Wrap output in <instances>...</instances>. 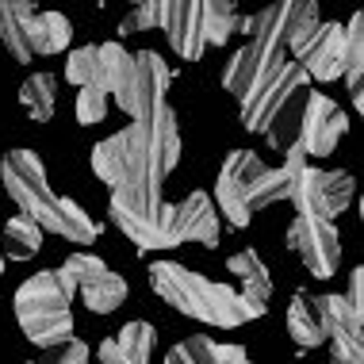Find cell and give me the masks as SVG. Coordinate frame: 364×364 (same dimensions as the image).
I'll return each mask as SVG.
<instances>
[{
  "label": "cell",
  "instance_id": "52a82bcc",
  "mask_svg": "<svg viewBox=\"0 0 364 364\" xmlns=\"http://www.w3.org/2000/svg\"><path fill=\"white\" fill-rule=\"evenodd\" d=\"M73 280L62 269H43L16 288V322L38 353L73 341Z\"/></svg>",
  "mask_w": 364,
  "mask_h": 364
},
{
  "label": "cell",
  "instance_id": "ac0fdd59",
  "mask_svg": "<svg viewBox=\"0 0 364 364\" xmlns=\"http://www.w3.org/2000/svg\"><path fill=\"white\" fill-rule=\"evenodd\" d=\"M0 43L19 65L38 58V8L27 0H4L0 4Z\"/></svg>",
  "mask_w": 364,
  "mask_h": 364
},
{
  "label": "cell",
  "instance_id": "3957f363",
  "mask_svg": "<svg viewBox=\"0 0 364 364\" xmlns=\"http://www.w3.org/2000/svg\"><path fill=\"white\" fill-rule=\"evenodd\" d=\"M0 181H4V192L12 196L19 215L35 219L43 230H50L65 242H77V245H92L100 238V226L88 219L85 208H77L70 196H58L50 188L46 165L35 150H27V146L8 150L4 161H0Z\"/></svg>",
  "mask_w": 364,
  "mask_h": 364
},
{
  "label": "cell",
  "instance_id": "9c48e42d",
  "mask_svg": "<svg viewBox=\"0 0 364 364\" xmlns=\"http://www.w3.org/2000/svg\"><path fill=\"white\" fill-rule=\"evenodd\" d=\"M318 23V4L314 0H280V4H269L264 12L253 16H238V31L245 35V43H269L280 46V50H295L303 35L314 31Z\"/></svg>",
  "mask_w": 364,
  "mask_h": 364
},
{
  "label": "cell",
  "instance_id": "d4e9b609",
  "mask_svg": "<svg viewBox=\"0 0 364 364\" xmlns=\"http://www.w3.org/2000/svg\"><path fill=\"white\" fill-rule=\"evenodd\" d=\"M364 16L360 12H353L349 16V23H346V85H349V96H353V107L360 112V104H364V92H360V85H364Z\"/></svg>",
  "mask_w": 364,
  "mask_h": 364
},
{
  "label": "cell",
  "instance_id": "4316f807",
  "mask_svg": "<svg viewBox=\"0 0 364 364\" xmlns=\"http://www.w3.org/2000/svg\"><path fill=\"white\" fill-rule=\"evenodd\" d=\"M73 43V23L62 12H38V58L70 54Z\"/></svg>",
  "mask_w": 364,
  "mask_h": 364
},
{
  "label": "cell",
  "instance_id": "4fadbf2b",
  "mask_svg": "<svg viewBox=\"0 0 364 364\" xmlns=\"http://www.w3.org/2000/svg\"><path fill=\"white\" fill-rule=\"evenodd\" d=\"M322 314H326L330 364H360L364 360V314L349 307L346 295H322Z\"/></svg>",
  "mask_w": 364,
  "mask_h": 364
},
{
  "label": "cell",
  "instance_id": "30bf717a",
  "mask_svg": "<svg viewBox=\"0 0 364 364\" xmlns=\"http://www.w3.org/2000/svg\"><path fill=\"white\" fill-rule=\"evenodd\" d=\"M65 277L73 280V291H81L85 307L92 314H112L127 303V280L119 272H112L96 253H70L65 264H58Z\"/></svg>",
  "mask_w": 364,
  "mask_h": 364
},
{
  "label": "cell",
  "instance_id": "603a6c76",
  "mask_svg": "<svg viewBox=\"0 0 364 364\" xmlns=\"http://www.w3.org/2000/svg\"><path fill=\"white\" fill-rule=\"evenodd\" d=\"M19 104H23L27 119L35 123H50L54 107H58V77L54 73H31L23 85H19Z\"/></svg>",
  "mask_w": 364,
  "mask_h": 364
},
{
  "label": "cell",
  "instance_id": "f1b7e54d",
  "mask_svg": "<svg viewBox=\"0 0 364 364\" xmlns=\"http://www.w3.org/2000/svg\"><path fill=\"white\" fill-rule=\"evenodd\" d=\"M107 92H100L96 85L88 88H77V123L81 127H92V123H104L107 119Z\"/></svg>",
  "mask_w": 364,
  "mask_h": 364
},
{
  "label": "cell",
  "instance_id": "4dcf8cb0",
  "mask_svg": "<svg viewBox=\"0 0 364 364\" xmlns=\"http://www.w3.org/2000/svg\"><path fill=\"white\" fill-rule=\"evenodd\" d=\"M92 353H88L85 341H65V346H54V349H43L35 360H27V364H92L88 360Z\"/></svg>",
  "mask_w": 364,
  "mask_h": 364
},
{
  "label": "cell",
  "instance_id": "9a60e30c",
  "mask_svg": "<svg viewBox=\"0 0 364 364\" xmlns=\"http://www.w3.org/2000/svg\"><path fill=\"white\" fill-rule=\"evenodd\" d=\"M100 92L119 107L123 115H131V88H134V54L127 50L119 38L112 43H96V81Z\"/></svg>",
  "mask_w": 364,
  "mask_h": 364
},
{
  "label": "cell",
  "instance_id": "ba28073f",
  "mask_svg": "<svg viewBox=\"0 0 364 364\" xmlns=\"http://www.w3.org/2000/svg\"><path fill=\"white\" fill-rule=\"evenodd\" d=\"M284 169H288V200L284 203H291L295 215L338 223L357 196V181L346 169H318L299 154H284Z\"/></svg>",
  "mask_w": 364,
  "mask_h": 364
},
{
  "label": "cell",
  "instance_id": "44dd1931",
  "mask_svg": "<svg viewBox=\"0 0 364 364\" xmlns=\"http://www.w3.org/2000/svg\"><path fill=\"white\" fill-rule=\"evenodd\" d=\"M165 364H250V353L234 341H215L208 333H192V338L176 341L169 349Z\"/></svg>",
  "mask_w": 364,
  "mask_h": 364
},
{
  "label": "cell",
  "instance_id": "d6986e66",
  "mask_svg": "<svg viewBox=\"0 0 364 364\" xmlns=\"http://www.w3.org/2000/svg\"><path fill=\"white\" fill-rule=\"evenodd\" d=\"M154 341H157V330L146 318H134L119 326L115 338L96 346V364H150Z\"/></svg>",
  "mask_w": 364,
  "mask_h": 364
},
{
  "label": "cell",
  "instance_id": "8fae6325",
  "mask_svg": "<svg viewBox=\"0 0 364 364\" xmlns=\"http://www.w3.org/2000/svg\"><path fill=\"white\" fill-rule=\"evenodd\" d=\"M288 250L303 261V269L314 280H330L341 269V234L333 223L322 219H307V215H295L288 223Z\"/></svg>",
  "mask_w": 364,
  "mask_h": 364
},
{
  "label": "cell",
  "instance_id": "7402d4cb",
  "mask_svg": "<svg viewBox=\"0 0 364 364\" xmlns=\"http://www.w3.org/2000/svg\"><path fill=\"white\" fill-rule=\"evenodd\" d=\"M226 269H230L234 280H238V291L245 295V299L269 307V299H272V277H269V264L261 261L257 250H238L230 261H226Z\"/></svg>",
  "mask_w": 364,
  "mask_h": 364
},
{
  "label": "cell",
  "instance_id": "484cf974",
  "mask_svg": "<svg viewBox=\"0 0 364 364\" xmlns=\"http://www.w3.org/2000/svg\"><path fill=\"white\" fill-rule=\"evenodd\" d=\"M200 31L203 46H226L238 31V8L226 0H200Z\"/></svg>",
  "mask_w": 364,
  "mask_h": 364
},
{
  "label": "cell",
  "instance_id": "f546056e",
  "mask_svg": "<svg viewBox=\"0 0 364 364\" xmlns=\"http://www.w3.org/2000/svg\"><path fill=\"white\" fill-rule=\"evenodd\" d=\"M157 8L154 0H142V4H131L119 19V35H139V31H154L157 27Z\"/></svg>",
  "mask_w": 364,
  "mask_h": 364
},
{
  "label": "cell",
  "instance_id": "cb8c5ba5",
  "mask_svg": "<svg viewBox=\"0 0 364 364\" xmlns=\"http://www.w3.org/2000/svg\"><path fill=\"white\" fill-rule=\"evenodd\" d=\"M0 238H4V261H31L43 250V226L27 215H12L0 230Z\"/></svg>",
  "mask_w": 364,
  "mask_h": 364
},
{
  "label": "cell",
  "instance_id": "5b68a950",
  "mask_svg": "<svg viewBox=\"0 0 364 364\" xmlns=\"http://www.w3.org/2000/svg\"><path fill=\"white\" fill-rule=\"evenodd\" d=\"M349 134V115L341 112V104H333L326 92L307 88L299 100H291L284 112L264 127L261 139L277 154H299L307 161L330 157Z\"/></svg>",
  "mask_w": 364,
  "mask_h": 364
},
{
  "label": "cell",
  "instance_id": "e0dca14e",
  "mask_svg": "<svg viewBox=\"0 0 364 364\" xmlns=\"http://www.w3.org/2000/svg\"><path fill=\"white\" fill-rule=\"evenodd\" d=\"M169 65L157 50H134V88H131V119L157 112L161 104H169Z\"/></svg>",
  "mask_w": 364,
  "mask_h": 364
},
{
  "label": "cell",
  "instance_id": "ffe728a7",
  "mask_svg": "<svg viewBox=\"0 0 364 364\" xmlns=\"http://www.w3.org/2000/svg\"><path fill=\"white\" fill-rule=\"evenodd\" d=\"M284 326H288V338L299 349L326 346V314H322V295L295 291V299L288 303V314H284Z\"/></svg>",
  "mask_w": 364,
  "mask_h": 364
},
{
  "label": "cell",
  "instance_id": "6da1fadb",
  "mask_svg": "<svg viewBox=\"0 0 364 364\" xmlns=\"http://www.w3.org/2000/svg\"><path fill=\"white\" fill-rule=\"evenodd\" d=\"M107 219L119 226V234L139 253H161L188 242L215 250L223 242L211 192H192L173 203L161 196V188H112L107 192Z\"/></svg>",
  "mask_w": 364,
  "mask_h": 364
},
{
  "label": "cell",
  "instance_id": "83f0119b",
  "mask_svg": "<svg viewBox=\"0 0 364 364\" xmlns=\"http://www.w3.org/2000/svg\"><path fill=\"white\" fill-rule=\"evenodd\" d=\"M65 81L77 88H88L96 81V46H77L65 54Z\"/></svg>",
  "mask_w": 364,
  "mask_h": 364
},
{
  "label": "cell",
  "instance_id": "8992f818",
  "mask_svg": "<svg viewBox=\"0 0 364 364\" xmlns=\"http://www.w3.org/2000/svg\"><path fill=\"white\" fill-rule=\"evenodd\" d=\"M280 200H288V169L284 165L269 169L253 150L226 154L223 169L215 176V192H211V203L226 219V226L245 230L253 215Z\"/></svg>",
  "mask_w": 364,
  "mask_h": 364
},
{
  "label": "cell",
  "instance_id": "1f68e13d",
  "mask_svg": "<svg viewBox=\"0 0 364 364\" xmlns=\"http://www.w3.org/2000/svg\"><path fill=\"white\" fill-rule=\"evenodd\" d=\"M346 303L353 311L364 314V269H353L349 272V291H346Z\"/></svg>",
  "mask_w": 364,
  "mask_h": 364
},
{
  "label": "cell",
  "instance_id": "5bb4252c",
  "mask_svg": "<svg viewBox=\"0 0 364 364\" xmlns=\"http://www.w3.org/2000/svg\"><path fill=\"white\" fill-rule=\"evenodd\" d=\"M280 62H288V50H280V46H269V43H242L238 50L226 58L223 65V88L238 100L245 88H253L261 81L264 73H272Z\"/></svg>",
  "mask_w": 364,
  "mask_h": 364
},
{
  "label": "cell",
  "instance_id": "2e32d148",
  "mask_svg": "<svg viewBox=\"0 0 364 364\" xmlns=\"http://www.w3.org/2000/svg\"><path fill=\"white\" fill-rule=\"evenodd\" d=\"M157 27L165 31L169 46L184 62H200L203 58V31H200V0H165L157 8Z\"/></svg>",
  "mask_w": 364,
  "mask_h": 364
},
{
  "label": "cell",
  "instance_id": "277c9868",
  "mask_svg": "<svg viewBox=\"0 0 364 364\" xmlns=\"http://www.w3.org/2000/svg\"><path fill=\"white\" fill-rule=\"evenodd\" d=\"M150 288L161 303H169L173 311L188 314V318L203 322V326H223V330H234V326H245V322L261 318L269 307L245 299L238 288L230 284H219V280H208L200 272L184 269L176 261H154L150 264Z\"/></svg>",
  "mask_w": 364,
  "mask_h": 364
},
{
  "label": "cell",
  "instance_id": "7c38bea8",
  "mask_svg": "<svg viewBox=\"0 0 364 364\" xmlns=\"http://www.w3.org/2000/svg\"><path fill=\"white\" fill-rule=\"evenodd\" d=\"M311 81H338L346 73V23L341 19H318L311 35L299 38V46L288 54Z\"/></svg>",
  "mask_w": 364,
  "mask_h": 364
},
{
  "label": "cell",
  "instance_id": "7a4b0ae2",
  "mask_svg": "<svg viewBox=\"0 0 364 364\" xmlns=\"http://www.w3.org/2000/svg\"><path fill=\"white\" fill-rule=\"evenodd\" d=\"M176 165H181V127H176V112L169 104H161L142 119H131L112 139L92 146V173L107 184V192H157Z\"/></svg>",
  "mask_w": 364,
  "mask_h": 364
},
{
  "label": "cell",
  "instance_id": "d6a6232c",
  "mask_svg": "<svg viewBox=\"0 0 364 364\" xmlns=\"http://www.w3.org/2000/svg\"><path fill=\"white\" fill-rule=\"evenodd\" d=\"M0 277H4V253H0Z\"/></svg>",
  "mask_w": 364,
  "mask_h": 364
}]
</instances>
